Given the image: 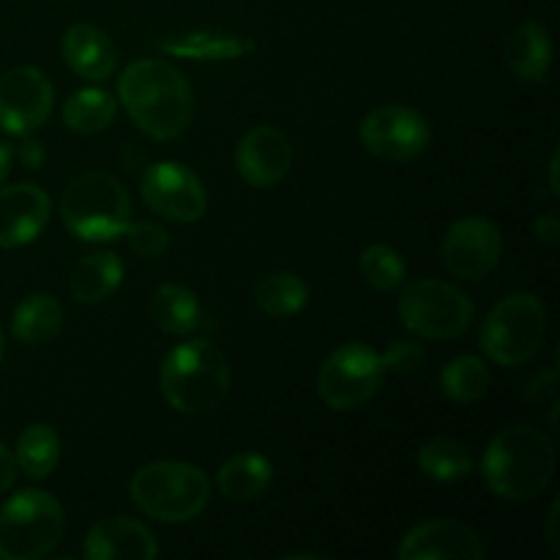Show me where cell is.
Returning a JSON list of instances; mask_svg holds the SVG:
<instances>
[{
	"instance_id": "1",
	"label": "cell",
	"mask_w": 560,
	"mask_h": 560,
	"mask_svg": "<svg viewBox=\"0 0 560 560\" xmlns=\"http://www.w3.org/2000/svg\"><path fill=\"white\" fill-rule=\"evenodd\" d=\"M118 96L137 129L153 140H175L195 115L189 80L162 58L135 60L118 80Z\"/></svg>"
},
{
	"instance_id": "2",
	"label": "cell",
	"mask_w": 560,
	"mask_h": 560,
	"mask_svg": "<svg viewBox=\"0 0 560 560\" xmlns=\"http://www.w3.org/2000/svg\"><path fill=\"white\" fill-rule=\"evenodd\" d=\"M558 454L550 438L528 424L506 427L487 446L481 474L503 501H530L556 474Z\"/></svg>"
},
{
	"instance_id": "3",
	"label": "cell",
	"mask_w": 560,
	"mask_h": 560,
	"mask_svg": "<svg viewBox=\"0 0 560 560\" xmlns=\"http://www.w3.org/2000/svg\"><path fill=\"white\" fill-rule=\"evenodd\" d=\"M233 372L228 355L208 339H189L170 350L159 370V386L173 410L206 416L228 399Z\"/></svg>"
},
{
	"instance_id": "4",
	"label": "cell",
	"mask_w": 560,
	"mask_h": 560,
	"mask_svg": "<svg viewBox=\"0 0 560 560\" xmlns=\"http://www.w3.org/2000/svg\"><path fill=\"white\" fill-rule=\"evenodd\" d=\"M129 495L142 514L159 523L180 525L200 517L211 501V479L191 463H148L131 476Z\"/></svg>"
},
{
	"instance_id": "5",
	"label": "cell",
	"mask_w": 560,
	"mask_h": 560,
	"mask_svg": "<svg viewBox=\"0 0 560 560\" xmlns=\"http://www.w3.org/2000/svg\"><path fill=\"white\" fill-rule=\"evenodd\" d=\"M60 217L74 238L102 244L124 235L131 222V197L115 175L88 170L66 186Z\"/></svg>"
},
{
	"instance_id": "6",
	"label": "cell",
	"mask_w": 560,
	"mask_h": 560,
	"mask_svg": "<svg viewBox=\"0 0 560 560\" xmlns=\"http://www.w3.org/2000/svg\"><path fill=\"white\" fill-rule=\"evenodd\" d=\"M66 514L58 498L44 490H22L0 509V558L42 560L60 545Z\"/></svg>"
},
{
	"instance_id": "7",
	"label": "cell",
	"mask_w": 560,
	"mask_h": 560,
	"mask_svg": "<svg viewBox=\"0 0 560 560\" xmlns=\"http://www.w3.org/2000/svg\"><path fill=\"white\" fill-rule=\"evenodd\" d=\"M547 331L545 304L534 293H512L498 301L481 323L479 342L490 361L523 366L539 353Z\"/></svg>"
},
{
	"instance_id": "8",
	"label": "cell",
	"mask_w": 560,
	"mask_h": 560,
	"mask_svg": "<svg viewBox=\"0 0 560 560\" xmlns=\"http://www.w3.org/2000/svg\"><path fill=\"white\" fill-rule=\"evenodd\" d=\"M474 301L443 279L421 277L402 288L399 320L410 334L430 342L457 339L474 326Z\"/></svg>"
},
{
	"instance_id": "9",
	"label": "cell",
	"mask_w": 560,
	"mask_h": 560,
	"mask_svg": "<svg viewBox=\"0 0 560 560\" xmlns=\"http://www.w3.org/2000/svg\"><path fill=\"white\" fill-rule=\"evenodd\" d=\"M383 375L386 370L375 348L364 342L342 345L320 364L317 397L339 413L359 410L381 392Z\"/></svg>"
},
{
	"instance_id": "10",
	"label": "cell",
	"mask_w": 560,
	"mask_h": 560,
	"mask_svg": "<svg viewBox=\"0 0 560 560\" xmlns=\"http://www.w3.org/2000/svg\"><path fill=\"white\" fill-rule=\"evenodd\" d=\"M359 140L364 151L383 162H413L430 145V124L416 109L402 107V104H386V107L372 109L361 120Z\"/></svg>"
},
{
	"instance_id": "11",
	"label": "cell",
	"mask_w": 560,
	"mask_h": 560,
	"mask_svg": "<svg viewBox=\"0 0 560 560\" xmlns=\"http://www.w3.org/2000/svg\"><path fill=\"white\" fill-rule=\"evenodd\" d=\"M140 191L145 206L167 222L191 224L206 217V186L180 162L151 164L142 175Z\"/></svg>"
},
{
	"instance_id": "12",
	"label": "cell",
	"mask_w": 560,
	"mask_h": 560,
	"mask_svg": "<svg viewBox=\"0 0 560 560\" xmlns=\"http://www.w3.org/2000/svg\"><path fill=\"white\" fill-rule=\"evenodd\" d=\"M55 88L36 66H16L0 74V129L27 137L52 115Z\"/></svg>"
},
{
	"instance_id": "13",
	"label": "cell",
	"mask_w": 560,
	"mask_h": 560,
	"mask_svg": "<svg viewBox=\"0 0 560 560\" xmlns=\"http://www.w3.org/2000/svg\"><path fill=\"white\" fill-rule=\"evenodd\" d=\"M503 255V238L495 222L485 217H465L448 228L441 244V260L452 277L479 282L490 277Z\"/></svg>"
},
{
	"instance_id": "14",
	"label": "cell",
	"mask_w": 560,
	"mask_h": 560,
	"mask_svg": "<svg viewBox=\"0 0 560 560\" xmlns=\"http://www.w3.org/2000/svg\"><path fill=\"white\" fill-rule=\"evenodd\" d=\"M399 560H485V539L459 520H430L402 536Z\"/></svg>"
},
{
	"instance_id": "15",
	"label": "cell",
	"mask_w": 560,
	"mask_h": 560,
	"mask_svg": "<svg viewBox=\"0 0 560 560\" xmlns=\"http://www.w3.org/2000/svg\"><path fill=\"white\" fill-rule=\"evenodd\" d=\"M235 167L255 189L277 186L293 167V145L277 126H255L235 148Z\"/></svg>"
},
{
	"instance_id": "16",
	"label": "cell",
	"mask_w": 560,
	"mask_h": 560,
	"mask_svg": "<svg viewBox=\"0 0 560 560\" xmlns=\"http://www.w3.org/2000/svg\"><path fill=\"white\" fill-rule=\"evenodd\" d=\"M52 202L47 191L33 184H16L0 189V246L16 249L36 241L49 224Z\"/></svg>"
},
{
	"instance_id": "17",
	"label": "cell",
	"mask_w": 560,
	"mask_h": 560,
	"mask_svg": "<svg viewBox=\"0 0 560 560\" xmlns=\"http://www.w3.org/2000/svg\"><path fill=\"white\" fill-rule=\"evenodd\" d=\"M159 556L156 536L129 517H104L88 530V560H153Z\"/></svg>"
},
{
	"instance_id": "18",
	"label": "cell",
	"mask_w": 560,
	"mask_h": 560,
	"mask_svg": "<svg viewBox=\"0 0 560 560\" xmlns=\"http://www.w3.org/2000/svg\"><path fill=\"white\" fill-rule=\"evenodd\" d=\"M63 58L74 74L82 80H109L118 69V49L107 33L88 22H77L63 36Z\"/></svg>"
},
{
	"instance_id": "19",
	"label": "cell",
	"mask_w": 560,
	"mask_h": 560,
	"mask_svg": "<svg viewBox=\"0 0 560 560\" xmlns=\"http://www.w3.org/2000/svg\"><path fill=\"white\" fill-rule=\"evenodd\" d=\"M124 262L115 252H91L71 271V299L88 306L104 304L124 282Z\"/></svg>"
},
{
	"instance_id": "20",
	"label": "cell",
	"mask_w": 560,
	"mask_h": 560,
	"mask_svg": "<svg viewBox=\"0 0 560 560\" xmlns=\"http://www.w3.org/2000/svg\"><path fill=\"white\" fill-rule=\"evenodd\" d=\"M503 55H506L509 69L517 77L528 82H545L552 60L550 33L539 22H523L509 33Z\"/></svg>"
},
{
	"instance_id": "21",
	"label": "cell",
	"mask_w": 560,
	"mask_h": 560,
	"mask_svg": "<svg viewBox=\"0 0 560 560\" xmlns=\"http://www.w3.org/2000/svg\"><path fill=\"white\" fill-rule=\"evenodd\" d=\"M273 481V465L262 454L241 452L233 454L228 463L219 468L217 487L228 501L252 503L266 495Z\"/></svg>"
},
{
	"instance_id": "22",
	"label": "cell",
	"mask_w": 560,
	"mask_h": 560,
	"mask_svg": "<svg viewBox=\"0 0 560 560\" xmlns=\"http://www.w3.org/2000/svg\"><path fill=\"white\" fill-rule=\"evenodd\" d=\"M63 331V306L47 293L27 295L11 317V334L22 345H47Z\"/></svg>"
},
{
	"instance_id": "23",
	"label": "cell",
	"mask_w": 560,
	"mask_h": 560,
	"mask_svg": "<svg viewBox=\"0 0 560 560\" xmlns=\"http://www.w3.org/2000/svg\"><path fill=\"white\" fill-rule=\"evenodd\" d=\"M151 320L170 337H186L200 323V301L186 284L167 282L151 295Z\"/></svg>"
},
{
	"instance_id": "24",
	"label": "cell",
	"mask_w": 560,
	"mask_h": 560,
	"mask_svg": "<svg viewBox=\"0 0 560 560\" xmlns=\"http://www.w3.org/2000/svg\"><path fill=\"white\" fill-rule=\"evenodd\" d=\"M159 49L191 60H230L244 58L246 52L255 49V44L244 36H233V33L191 31L173 38H164V42H159Z\"/></svg>"
},
{
	"instance_id": "25",
	"label": "cell",
	"mask_w": 560,
	"mask_h": 560,
	"mask_svg": "<svg viewBox=\"0 0 560 560\" xmlns=\"http://www.w3.org/2000/svg\"><path fill=\"white\" fill-rule=\"evenodd\" d=\"M257 310L271 317L299 315L310 301V288L304 279L293 271H271L252 288Z\"/></svg>"
},
{
	"instance_id": "26",
	"label": "cell",
	"mask_w": 560,
	"mask_h": 560,
	"mask_svg": "<svg viewBox=\"0 0 560 560\" xmlns=\"http://www.w3.org/2000/svg\"><path fill=\"white\" fill-rule=\"evenodd\" d=\"M16 470L33 481H42L58 468L60 438L49 424H31L16 441Z\"/></svg>"
},
{
	"instance_id": "27",
	"label": "cell",
	"mask_w": 560,
	"mask_h": 560,
	"mask_svg": "<svg viewBox=\"0 0 560 560\" xmlns=\"http://www.w3.org/2000/svg\"><path fill=\"white\" fill-rule=\"evenodd\" d=\"M419 468L432 481L452 485V481H463L465 476H470L474 457H470L468 446L459 443L457 438L438 435L419 448Z\"/></svg>"
},
{
	"instance_id": "28",
	"label": "cell",
	"mask_w": 560,
	"mask_h": 560,
	"mask_svg": "<svg viewBox=\"0 0 560 560\" xmlns=\"http://www.w3.org/2000/svg\"><path fill=\"white\" fill-rule=\"evenodd\" d=\"M118 115V102L102 88H82L63 104V124L77 135H98Z\"/></svg>"
},
{
	"instance_id": "29",
	"label": "cell",
	"mask_w": 560,
	"mask_h": 560,
	"mask_svg": "<svg viewBox=\"0 0 560 560\" xmlns=\"http://www.w3.org/2000/svg\"><path fill=\"white\" fill-rule=\"evenodd\" d=\"M492 372L479 355H459L452 364L443 366L441 388L446 399L457 405H474L490 392Z\"/></svg>"
},
{
	"instance_id": "30",
	"label": "cell",
	"mask_w": 560,
	"mask_h": 560,
	"mask_svg": "<svg viewBox=\"0 0 560 560\" xmlns=\"http://www.w3.org/2000/svg\"><path fill=\"white\" fill-rule=\"evenodd\" d=\"M359 271L370 288L381 290V293H392V290L405 284V260L394 246L372 244L364 249L359 260Z\"/></svg>"
},
{
	"instance_id": "31",
	"label": "cell",
	"mask_w": 560,
	"mask_h": 560,
	"mask_svg": "<svg viewBox=\"0 0 560 560\" xmlns=\"http://www.w3.org/2000/svg\"><path fill=\"white\" fill-rule=\"evenodd\" d=\"M126 241L140 257L156 260L170 249V233L156 222H129L124 230Z\"/></svg>"
},
{
	"instance_id": "32",
	"label": "cell",
	"mask_w": 560,
	"mask_h": 560,
	"mask_svg": "<svg viewBox=\"0 0 560 560\" xmlns=\"http://www.w3.org/2000/svg\"><path fill=\"white\" fill-rule=\"evenodd\" d=\"M381 361L386 372L408 375V372H416L424 364V348L416 339H394L386 348V353H381Z\"/></svg>"
},
{
	"instance_id": "33",
	"label": "cell",
	"mask_w": 560,
	"mask_h": 560,
	"mask_svg": "<svg viewBox=\"0 0 560 560\" xmlns=\"http://www.w3.org/2000/svg\"><path fill=\"white\" fill-rule=\"evenodd\" d=\"M534 233H536V238L541 241V244H547V246L558 244L560 224H558L556 213H545V217L536 219V222H534Z\"/></svg>"
},
{
	"instance_id": "34",
	"label": "cell",
	"mask_w": 560,
	"mask_h": 560,
	"mask_svg": "<svg viewBox=\"0 0 560 560\" xmlns=\"http://www.w3.org/2000/svg\"><path fill=\"white\" fill-rule=\"evenodd\" d=\"M550 394H556V370L539 372V375L528 383L530 399H545V397H550Z\"/></svg>"
},
{
	"instance_id": "35",
	"label": "cell",
	"mask_w": 560,
	"mask_h": 560,
	"mask_svg": "<svg viewBox=\"0 0 560 560\" xmlns=\"http://www.w3.org/2000/svg\"><path fill=\"white\" fill-rule=\"evenodd\" d=\"M14 479H16V459L14 454L0 443V495L14 487Z\"/></svg>"
},
{
	"instance_id": "36",
	"label": "cell",
	"mask_w": 560,
	"mask_h": 560,
	"mask_svg": "<svg viewBox=\"0 0 560 560\" xmlns=\"http://www.w3.org/2000/svg\"><path fill=\"white\" fill-rule=\"evenodd\" d=\"M16 156H20L22 167L25 170H38L44 164V148L42 142L25 140L20 148H16Z\"/></svg>"
},
{
	"instance_id": "37",
	"label": "cell",
	"mask_w": 560,
	"mask_h": 560,
	"mask_svg": "<svg viewBox=\"0 0 560 560\" xmlns=\"http://www.w3.org/2000/svg\"><path fill=\"white\" fill-rule=\"evenodd\" d=\"M558 509H560V503L556 501V503H552V506H550V517H547V541H550V547H552V550H560V547H558Z\"/></svg>"
},
{
	"instance_id": "38",
	"label": "cell",
	"mask_w": 560,
	"mask_h": 560,
	"mask_svg": "<svg viewBox=\"0 0 560 560\" xmlns=\"http://www.w3.org/2000/svg\"><path fill=\"white\" fill-rule=\"evenodd\" d=\"M11 159H14V151H11V148L5 145V142H0V184H3V180L9 178Z\"/></svg>"
},
{
	"instance_id": "39",
	"label": "cell",
	"mask_w": 560,
	"mask_h": 560,
	"mask_svg": "<svg viewBox=\"0 0 560 560\" xmlns=\"http://www.w3.org/2000/svg\"><path fill=\"white\" fill-rule=\"evenodd\" d=\"M558 167H560V153L556 151V153H552V159H550V191H552V195H560Z\"/></svg>"
},
{
	"instance_id": "40",
	"label": "cell",
	"mask_w": 560,
	"mask_h": 560,
	"mask_svg": "<svg viewBox=\"0 0 560 560\" xmlns=\"http://www.w3.org/2000/svg\"><path fill=\"white\" fill-rule=\"evenodd\" d=\"M0 359H3V331H0Z\"/></svg>"
}]
</instances>
